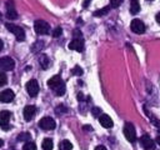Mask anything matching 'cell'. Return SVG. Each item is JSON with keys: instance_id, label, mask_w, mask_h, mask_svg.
Returning a JSON list of instances; mask_svg holds the SVG:
<instances>
[{"instance_id": "1", "label": "cell", "mask_w": 160, "mask_h": 150, "mask_svg": "<svg viewBox=\"0 0 160 150\" xmlns=\"http://www.w3.org/2000/svg\"><path fill=\"white\" fill-rule=\"evenodd\" d=\"M34 30L39 35H45L50 31V25L45 20H36L34 22Z\"/></svg>"}, {"instance_id": "34", "label": "cell", "mask_w": 160, "mask_h": 150, "mask_svg": "<svg viewBox=\"0 0 160 150\" xmlns=\"http://www.w3.org/2000/svg\"><path fill=\"white\" fill-rule=\"evenodd\" d=\"M2 45H4V44H2V41H1V40H0V51H1V50H2Z\"/></svg>"}, {"instance_id": "4", "label": "cell", "mask_w": 160, "mask_h": 150, "mask_svg": "<svg viewBox=\"0 0 160 150\" xmlns=\"http://www.w3.org/2000/svg\"><path fill=\"white\" fill-rule=\"evenodd\" d=\"M15 68V60L9 58V56H5V58H0V70H4V71H10Z\"/></svg>"}, {"instance_id": "22", "label": "cell", "mask_w": 160, "mask_h": 150, "mask_svg": "<svg viewBox=\"0 0 160 150\" xmlns=\"http://www.w3.org/2000/svg\"><path fill=\"white\" fill-rule=\"evenodd\" d=\"M40 64H41L42 69H46V68H48V65H49V59H48L46 55H41V56H40Z\"/></svg>"}, {"instance_id": "29", "label": "cell", "mask_w": 160, "mask_h": 150, "mask_svg": "<svg viewBox=\"0 0 160 150\" xmlns=\"http://www.w3.org/2000/svg\"><path fill=\"white\" fill-rule=\"evenodd\" d=\"M59 111H60V112H61V111H64V112H65V111H68V110H66V108L60 106V108H58V109H56V112H59Z\"/></svg>"}, {"instance_id": "32", "label": "cell", "mask_w": 160, "mask_h": 150, "mask_svg": "<svg viewBox=\"0 0 160 150\" xmlns=\"http://www.w3.org/2000/svg\"><path fill=\"white\" fill-rule=\"evenodd\" d=\"M155 19H156V21H158V22L160 24V12H158V14H156V16H155Z\"/></svg>"}, {"instance_id": "30", "label": "cell", "mask_w": 160, "mask_h": 150, "mask_svg": "<svg viewBox=\"0 0 160 150\" xmlns=\"http://www.w3.org/2000/svg\"><path fill=\"white\" fill-rule=\"evenodd\" d=\"M90 1H91V0H84L82 6H84V8H88V6H89V4H90Z\"/></svg>"}, {"instance_id": "28", "label": "cell", "mask_w": 160, "mask_h": 150, "mask_svg": "<svg viewBox=\"0 0 160 150\" xmlns=\"http://www.w3.org/2000/svg\"><path fill=\"white\" fill-rule=\"evenodd\" d=\"M91 112H92L94 116H99V115L101 114V110H100V108H92Z\"/></svg>"}, {"instance_id": "13", "label": "cell", "mask_w": 160, "mask_h": 150, "mask_svg": "<svg viewBox=\"0 0 160 150\" xmlns=\"http://www.w3.org/2000/svg\"><path fill=\"white\" fill-rule=\"evenodd\" d=\"M69 49L70 50H76V51H82L84 50V41H82V39H74L72 41H70Z\"/></svg>"}, {"instance_id": "35", "label": "cell", "mask_w": 160, "mask_h": 150, "mask_svg": "<svg viewBox=\"0 0 160 150\" xmlns=\"http://www.w3.org/2000/svg\"><path fill=\"white\" fill-rule=\"evenodd\" d=\"M2 145H4V141H2V140H1V139H0V148H1V146H2Z\"/></svg>"}, {"instance_id": "25", "label": "cell", "mask_w": 160, "mask_h": 150, "mask_svg": "<svg viewBox=\"0 0 160 150\" xmlns=\"http://www.w3.org/2000/svg\"><path fill=\"white\" fill-rule=\"evenodd\" d=\"M8 82V76L5 75V72H0V85H5Z\"/></svg>"}, {"instance_id": "19", "label": "cell", "mask_w": 160, "mask_h": 150, "mask_svg": "<svg viewBox=\"0 0 160 150\" xmlns=\"http://www.w3.org/2000/svg\"><path fill=\"white\" fill-rule=\"evenodd\" d=\"M41 146H42V149H44V150H52V140H51V139H49V138L44 139V140H42Z\"/></svg>"}, {"instance_id": "24", "label": "cell", "mask_w": 160, "mask_h": 150, "mask_svg": "<svg viewBox=\"0 0 160 150\" xmlns=\"http://www.w3.org/2000/svg\"><path fill=\"white\" fill-rule=\"evenodd\" d=\"M71 74L72 75H81L82 74V69L80 66H75L72 70H71Z\"/></svg>"}, {"instance_id": "2", "label": "cell", "mask_w": 160, "mask_h": 150, "mask_svg": "<svg viewBox=\"0 0 160 150\" xmlns=\"http://www.w3.org/2000/svg\"><path fill=\"white\" fill-rule=\"evenodd\" d=\"M5 25H6V29L15 35L18 41L25 40V31H24V29L21 26H16V25H12V24H5Z\"/></svg>"}, {"instance_id": "6", "label": "cell", "mask_w": 160, "mask_h": 150, "mask_svg": "<svg viewBox=\"0 0 160 150\" xmlns=\"http://www.w3.org/2000/svg\"><path fill=\"white\" fill-rule=\"evenodd\" d=\"M26 91L32 98L38 95V92H39V84H38V81L35 79H31V80H29L26 82Z\"/></svg>"}, {"instance_id": "31", "label": "cell", "mask_w": 160, "mask_h": 150, "mask_svg": "<svg viewBox=\"0 0 160 150\" xmlns=\"http://www.w3.org/2000/svg\"><path fill=\"white\" fill-rule=\"evenodd\" d=\"M95 150H106V148H105V146H102V145H99V146H96V148H95Z\"/></svg>"}, {"instance_id": "23", "label": "cell", "mask_w": 160, "mask_h": 150, "mask_svg": "<svg viewBox=\"0 0 160 150\" xmlns=\"http://www.w3.org/2000/svg\"><path fill=\"white\" fill-rule=\"evenodd\" d=\"M30 134L29 132H21L19 136H18V140L19 141H28V140H30Z\"/></svg>"}, {"instance_id": "36", "label": "cell", "mask_w": 160, "mask_h": 150, "mask_svg": "<svg viewBox=\"0 0 160 150\" xmlns=\"http://www.w3.org/2000/svg\"><path fill=\"white\" fill-rule=\"evenodd\" d=\"M149 1H151V0H149Z\"/></svg>"}, {"instance_id": "14", "label": "cell", "mask_w": 160, "mask_h": 150, "mask_svg": "<svg viewBox=\"0 0 160 150\" xmlns=\"http://www.w3.org/2000/svg\"><path fill=\"white\" fill-rule=\"evenodd\" d=\"M99 121H100V124H101L104 128H106V129H110V128H112V125H114L111 118H110L109 115H106V114L100 115V116H99Z\"/></svg>"}, {"instance_id": "9", "label": "cell", "mask_w": 160, "mask_h": 150, "mask_svg": "<svg viewBox=\"0 0 160 150\" xmlns=\"http://www.w3.org/2000/svg\"><path fill=\"white\" fill-rule=\"evenodd\" d=\"M35 112H36V108H35L34 105H26V106L24 108V110H22L24 119H25L26 121H30V120L34 118Z\"/></svg>"}, {"instance_id": "11", "label": "cell", "mask_w": 160, "mask_h": 150, "mask_svg": "<svg viewBox=\"0 0 160 150\" xmlns=\"http://www.w3.org/2000/svg\"><path fill=\"white\" fill-rule=\"evenodd\" d=\"M6 18L10 19V20H14V19L18 18V12H16L15 6L12 5V1L11 0H9L6 2Z\"/></svg>"}, {"instance_id": "18", "label": "cell", "mask_w": 160, "mask_h": 150, "mask_svg": "<svg viewBox=\"0 0 160 150\" xmlns=\"http://www.w3.org/2000/svg\"><path fill=\"white\" fill-rule=\"evenodd\" d=\"M54 91H55V94H56L58 96H62V95L65 94V84L61 81V82L54 89Z\"/></svg>"}, {"instance_id": "10", "label": "cell", "mask_w": 160, "mask_h": 150, "mask_svg": "<svg viewBox=\"0 0 160 150\" xmlns=\"http://www.w3.org/2000/svg\"><path fill=\"white\" fill-rule=\"evenodd\" d=\"M140 142H141V145H142V148L145 149V150H151L155 145H154V140L148 135V134H145V135H142L141 138H140Z\"/></svg>"}, {"instance_id": "27", "label": "cell", "mask_w": 160, "mask_h": 150, "mask_svg": "<svg viewBox=\"0 0 160 150\" xmlns=\"http://www.w3.org/2000/svg\"><path fill=\"white\" fill-rule=\"evenodd\" d=\"M121 2H122V0H110V4L112 8H119Z\"/></svg>"}, {"instance_id": "3", "label": "cell", "mask_w": 160, "mask_h": 150, "mask_svg": "<svg viewBox=\"0 0 160 150\" xmlns=\"http://www.w3.org/2000/svg\"><path fill=\"white\" fill-rule=\"evenodd\" d=\"M124 135H125V138H126L128 141L135 142V140H136V132H135V128L130 122H126L125 124V126H124Z\"/></svg>"}, {"instance_id": "26", "label": "cell", "mask_w": 160, "mask_h": 150, "mask_svg": "<svg viewBox=\"0 0 160 150\" xmlns=\"http://www.w3.org/2000/svg\"><path fill=\"white\" fill-rule=\"evenodd\" d=\"M61 32H62V29L61 28H55L54 31H52V36L54 38H59L61 35Z\"/></svg>"}, {"instance_id": "33", "label": "cell", "mask_w": 160, "mask_h": 150, "mask_svg": "<svg viewBox=\"0 0 160 150\" xmlns=\"http://www.w3.org/2000/svg\"><path fill=\"white\" fill-rule=\"evenodd\" d=\"M156 142L160 145V131H159V134H158V136H156Z\"/></svg>"}, {"instance_id": "16", "label": "cell", "mask_w": 160, "mask_h": 150, "mask_svg": "<svg viewBox=\"0 0 160 150\" xmlns=\"http://www.w3.org/2000/svg\"><path fill=\"white\" fill-rule=\"evenodd\" d=\"M140 10V4L138 0H130V12L131 14H138Z\"/></svg>"}, {"instance_id": "21", "label": "cell", "mask_w": 160, "mask_h": 150, "mask_svg": "<svg viewBox=\"0 0 160 150\" xmlns=\"http://www.w3.org/2000/svg\"><path fill=\"white\" fill-rule=\"evenodd\" d=\"M22 150H36V145L31 141H26L22 146Z\"/></svg>"}, {"instance_id": "12", "label": "cell", "mask_w": 160, "mask_h": 150, "mask_svg": "<svg viewBox=\"0 0 160 150\" xmlns=\"http://www.w3.org/2000/svg\"><path fill=\"white\" fill-rule=\"evenodd\" d=\"M14 96L15 95H14L12 90L6 89V90H4V91L0 92V101L1 102H10V101L14 100Z\"/></svg>"}, {"instance_id": "17", "label": "cell", "mask_w": 160, "mask_h": 150, "mask_svg": "<svg viewBox=\"0 0 160 150\" xmlns=\"http://www.w3.org/2000/svg\"><path fill=\"white\" fill-rule=\"evenodd\" d=\"M109 11H110V6H105V8L100 9V10H96V11H94V16H96V18H100V16L108 15V12H109Z\"/></svg>"}, {"instance_id": "7", "label": "cell", "mask_w": 160, "mask_h": 150, "mask_svg": "<svg viewBox=\"0 0 160 150\" xmlns=\"http://www.w3.org/2000/svg\"><path fill=\"white\" fill-rule=\"evenodd\" d=\"M10 115H11V112L8 111V110L0 111V128H1L2 130H8V129H9Z\"/></svg>"}, {"instance_id": "5", "label": "cell", "mask_w": 160, "mask_h": 150, "mask_svg": "<svg viewBox=\"0 0 160 150\" xmlns=\"http://www.w3.org/2000/svg\"><path fill=\"white\" fill-rule=\"evenodd\" d=\"M39 126H40L42 130H52V129H55L56 122H55V120H54L52 118L45 116V118H42V119L39 121Z\"/></svg>"}, {"instance_id": "20", "label": "cell", "mask_w": 160, "mask_h": 150, "mask_svg": "<svg viewBox=\"0 0 160 150\" xmlns=\"http://www.w3.org/2000/svg\"><path fill=\"white\" fill-rule=\"evenodd\" d=\"M60 146H61L62 150H71V149H72V144H71L69 140H62Z\"/></svg>"}, {"instance_id": "15", "label": "cell", "mask_w": 160, "mask_h": 150, "mask_svg": "<svg viewBox=\"0 0 160 150\" xmlns=\"http://www.w3.org/2000/svg\"><path fill=\"white\" fill-rule=\"evenodd\" d=\"M62 80H61V78H60V75H55V76H52V78H50L49 80H48V86L50 88V89H55L60 82H61Z\"/></svg>"}, {"instance_id": "8", "label": "cell", "mask_w": 160, "mask_h": 150, "mask_svg": "<svg viewBox=\"0 0 160 150\" xmlns=\"http://www.w3.org/2000/svg\"><path fill=\"white\" fill-rule=\"evenodd\" d=\"M130 28L135 34H142L145 31V25L140 19H134L130 24Z\"/></svg>"}]
</instances>
